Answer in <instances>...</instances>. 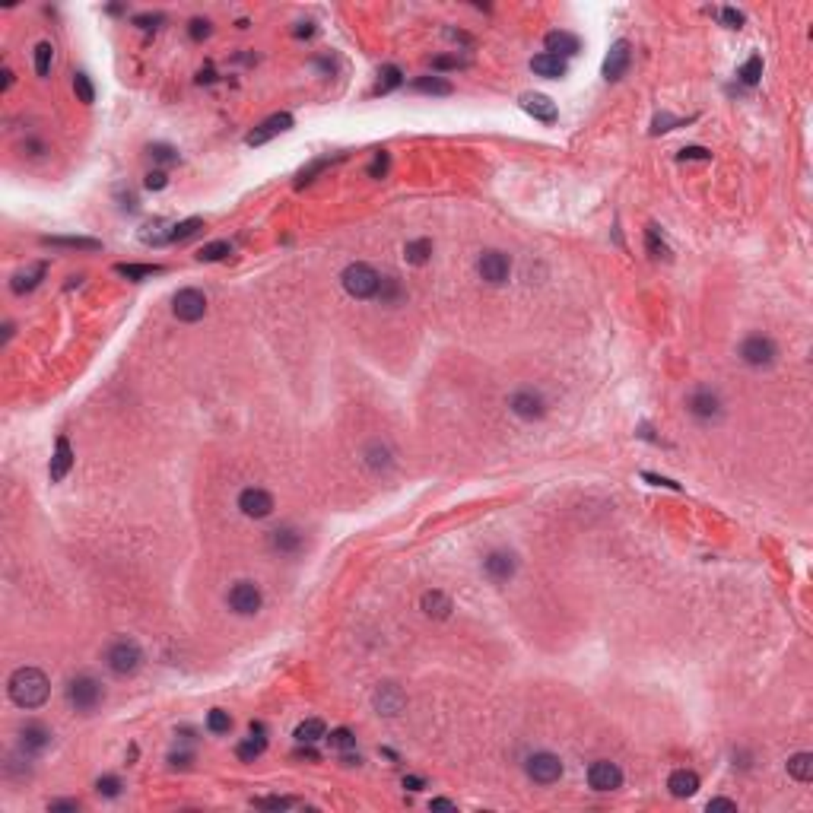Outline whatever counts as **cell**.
Returning a JSON list of instances; mask_svg holds the SVG:
<instances>
[{
	"mask_svg": "<svg viewBox=\"0 0 813 813\" xmlns=\"http://www.w3.org/2000/svg\"><path fill=\"white\" fill-rule=\"evenodd\" d=\"M7 692L20 709H39V705L48 702V692H51V683H48L45 671L42 667H16L7 680Z\"/></svg>",
	"mask_w": 813,
	"mask_h": 813,
	"instance_id": "obj_1",
	"label": "cell"
},
{
	"mask_svg": "<svg viewBox=\"0 0 813 813\" xmlns=\"http://www.w3.org/2000/svg\"><path fill=\"white\" fill-rule=\"evenodd\" d=\"M143 664V652L134 639H118L109 645L105 652V667H109L115 677H134Z\"/></svg>",
	"mask_w": 813,
	"mask_h": 813,
	"instance_id": "obj_2",
	"label": "cell"
},
{
	"mask_svg": "<svg viewBox=\"0 0 813 813\" xmlns=\"http://www.w3.org/2000/svg\"><path fill=\"white\" fill-rule=\"evenodd\" d=\"M340 280H343V289L353 295V299H375L378 286H381V274L362 261L350 264V267L340 274Z\"/></svg>",
	"mask_w": 813,
	"mask_h": 813,
	"instance_id": "obj_3",
	"label": "cell"
},
{
	"mask_svg": "<svg viewBox=\"0 0 813 813\" xmlns=\"http://www.w3.org/2000/svg\"><path fill=\"white\" fill-rule=\"evenodd\" d=\"M102 699H105L102 683H99L96 677H90V673H80V677H73L71 683H67V702H71L73 711L90 715L92 709H99Z\"/></svg>",
	"mask_w": 813,
	"mask_h": 813,
	"instance_id": "obj_4",
	"label": "cell"
},
{
	"mask_svg": "<svg viewBox=\"0 0 813 813\" xmlns=\"http://www.w3.org/2000/svg\"><path fill=\"white\" fill-rule=\"evenodd\" d=\"M737 353H740V362H747L750 369H769V365H775V359H778V346H775V340L766 337V334H750Z\"/></svg>",
	"mask_w": 813,
	"mask_h": 813,
	"instance_id": "obj_5",
	"label": "cell"
},
{
	"mask_svg": "<svg viewBox=\"0 0 813 813\" xmlns=\"http://www.w3.org/2000/svg\"><path fill=\"white\" fill-rule=\"evenodd\" d=\"M686 410H690V417L699 420V423H718V420L724 417V401L715 388H705L702 384V388H696L690 394Z\"/></svg>",
	"mask_w": 813,
	"mask_h": 813,
	"instance_id": "obj_6",
	"label": "cell"
},
{
	"mask_svg": "<svg viewBox=\"0 0 813 813\" xmlns=\"http://www.w3.org/2000/svg\"><path fill=\"white\" fill-rule=\"evenodd\" d=\"M525 772H527V778H534L537 785H553V781L563 778V759H559L556 753L540 750V753L527 756Z\"/></svg>",
	"mask_w": 813,
	"mask_h": 813,
	"instance_id": "obj_7",
	"label": "cell"
},
{
	"mask_svg": "<svg viewBox=\"0 0 813 813\" xmlns=\"http://www.w3.org/2000/svg\"><path fill=\"white\" fill-rule=\"evenodd\" d=\"M477 274H480V280H487L489 286H502V283L508 280V274H512V257L506 255V251H483L480 261H477Z\"/></svg>",
	"mask_w": 813,
	"mask_h": 813,
	"instance_id": "obj_8",
	"label": "cell"
},
{
	"mask_svg": "<svg viewBox=\"0 0 813 813\" xmlns=\"http://www.w3.org/2000/svg\"><path fill=\"white\" fill-rule=\"evenodd\" d=\"M172 312L178 321H185V324H194V321H200L207 314V295L200 293V289L188 286V289H178L172 299Z\"/></svg>",
	"mask_w": 813,
	"mask_h": 813,
	"instance_id": "obj_9",
	"label": "cell"
},
{
	"mask_svg": "<svg viewBox=\"0 0 813 813\" xmlns=\"http://www.w3.org/2000/svg\"><path fill=\"white\" fill-rule=\"evenodd\" d=\"M508 410L515 413V417L527 420V423H534V420H544L546 413V401L540 391L534 388H518L512 397H508Z\"/></svg>",
	"mask_w": 813,
	"mask_h": 813,
	"instance_id": "obj_10",
	"label": "cell"
},
{
	"mask_svg": "<svg viewBox=\"0 0 813 813\" xmlns=\"http://www.w3.org/2000/svg\"><path fill=\"white\" fill-rule=\"evenodd\" d=\"M264 604V594L255 582H236L229 591V607L236 610L238 616H255Z\"/></svg>",
	"mask_w": 813,
	"mask_h": 813,
	"instance_id": "obj_11",
	"label": "cell"
},
{
	"mask_svg": "<svg viewBox=\"0 0 813 813\" xmlns=\"http://www.w3.org/2000/svg\"><path fill=\"white\" fill-rule=\"evenodd\" d=\"M293 124H295V121H293V115H289V111H276V115L264 118V121L257 124V128L251 130L248 137H245V143H248V147H264L267 140H274V137L286 134Z\"/></svg>",
	"mask_w": 813,
	"mask_h": 813,
	"instance_id": "obj_12",
	"label": "cell"
},
{
	"mask_svg": "<svg viewBox=\"0 0 813 813\" xmlns=\"http://www.w3.org/2000/svg\"><path fill=\"white\" fill-rule=\"evenodd\" d=\"M483 572H487L496 585H506V582H512L515 572H518V559H515V553H508V550H493V553H487V559H483Z\"/></svg>",
	"mask_w": 813,
	"mask_h": 813,
	"instance_id": "obj_13",
	"label": "cell"
},
{
	"mask_svg": "<svg viewBox=\"0 0 813 813\" xmlns=\"http://www.w3.org/2000/svg\"><path fill=\"white\" fill-rule=\"evenodd\" d=\"M588 785L594 791H616L623 785V769L610 759H597L588 766Z\"/></svg>",
	"mask_w": 813,
	"mask_h": 813,
	"instance_id": "obj_14",
	"label": "cell"
},
{
	"mask_svg": "<svg viewBox=\"0 0 813 813\" xmlns=\"http://www.w3.org/2000/svg\"><path fill=\"white\" fill-rule=\"evenodd\" d=\"M238 508L245 518H267L274 512V496L261 487H248L238 493Z\"/></svg>",
	"mask_w": 813,
	"mask_h": 813,
	"instance_id": "obj_15",
	"label": "cell"
},
{
	"mask_svg": "<svg viewBox=\"0 0 813 813\" xmlns=\"http://www.w3.org/2000/svg\"><path fill=\"white\" fill-rule=\"evenodd\" d=\"M372 705H375L378 715L394 718V715H401V711H403L407 696H403V690H401V686H394V683H378L375 692H372Z\"/></svg>",
	"mask_w": 813,
	"mask_h": 813,
	"instance_id": "obj_16",
	"label": "cell"
},
{
	"mask_svg": "<svg viewBox=\"0 0 813 813\" xmlns=\"http://www.w3.org/2000/svg\"><path fill=\"white\" fill-rule=\"evenodd\" d=\"M629 61H632V48H629L626 39H616L610 45L607 58H604V77L607 80H623L629 71Z\"/></svg>",
	"mask_w": 813,
	"mask_h": 813,
	"instance_id": "obj_17",
	"label": "cell"
},
{
	"mask_svg": "<svg viewBox=\"0 0 813 813\" xmlns=\"http://www.w3.org/2000/svg\"><path fill=\"white\" fill-rule=\"evenodd\" d=\"M51 731L45 728V724H39V721H29L26 728L20 731V750L26 756H35V753H45L48 747H51Z\"/></svg>",
	"mask_w": 813,
	"mask_h": 813,
	"instance_id": "obj_18",
	"label": "cell"
},
{
	"mask_svg": "<svg viewBox=\"0 0 813 813\" xmlns=\"http://www.w3.org/2000/svg\"><path fill=\"white\" fill-rule=\"evenodd\" d=\"M521 109H525L531 118H537L540 124H553L559 118L556 102H553L550 96H544V92H525V96H521Z\"/></svg>",
	"mask_w": 813,
	"mask_h": 813,
	"instance_id": "obj_19",
	"label": "cell"
},
{
	"mask_svg": "<svg viewBox=\"0 0 813 813\" xmlns=\"http://www.w3.org/2000/svg\"><path fill=\"white\" fill-rule=\"evenodd\" d=\"M544 45H546V54H556V58H563V61L582 51V42H578V35L566 32V29H553V32H546Z\"/></svg>",
	"mask_w": 813,
	"mask_h": 813,
	"instance_id": "obj_20",
	"label": "cell"
},
{
	"mask_svg": "<svg viewBox=\"0 0 813 813\" xmlns=\"http://www.w3.org/2000/svg\"><path fill=\"white\" fill-rule=\"evenodd\" d=\"M71 467H73V448H71V442L61 436V439H58V448H54L51 464H48V477H51L54 483H61L67 474H71Z\"/></svg>",
	"mask_w": 813,
	"mask_h": 813,
	"instance_id": "obj_21",
	"label": "cell"
},
{
	"mask_svg": "<svg viewBox=\"0 0 813 813\" xmlns=\"http://www.w3.org/2000/svg\"><path fill=\"white\" fill-rule=\"evenodd\" d=\"M267 750V737H264V728L261 724H251V737H245L242 743L236 747V756L242 762H255L257 756Z\"/></svg>",
	"mask_w": 813,
	"mask_h": 813,
	"instance_id": "obj_22",
	"label": "cell"
},
{
	"mask_svg": "<svg viewBox=\"0 0 813 813\" xmlns=\"http://www.w3.org/2000/svg\"><path fill=\"white\" fill-rule=\"evenodd\" d=\"M667 788H671L673 797H692L699 791V775L692 769H673L671 778H667Z\"/></svg>",
	"mask_w": 813,
	"mask_h": 813,
	"instance_id": "obj_23",
	"label": "cell"
},
{
	"mask_svg": "<svg viewBox=\"0 0 813 813\" xmlns=\"http://www.w3.org/2000/svg\"><path fill=\"white\" fill-rule=\"evenodd\" d=\"M531 71L537 73V77H546V80H563L566 71H569V64H566L563 58H556V54H537V58L531 61Z\"/></svg>",
	"mask_w": 813,
	"mask_h": 813,
	"instance_id": "obj_24",
	"label": "cell"
},
{
	"mask_svg": "<svg viewBox=\"0 0 813 813\" xmlns=\"http://www.w3.org/2000/svg\"><path fill=\"white\" fill-rule=\"evenodd\" d=\"M420 604H423V613L432 616V620H448L451 610H455L451 607V597L445 591H426Z\"/></svg>",
	"mask_w": 813,
	"mask_h": 813,
	"instance_id": "obj_25",
	"label": "cell"
},
{
	"mask_svg": "<svg viewBox=\"0 0 813 813\" xmlns=\"http://www.w3.org/2000/svg\"><path fill=\"white\" fill-rule=\"evenodd\" d=\"M302 546V534L295 531V527H276V531H270V550L274 553H299Z\"/></svg>",
	"mask_w": 813,
	"mask_h": 813,
	"instance_id": "obj_26",
	"label": "cell"
},
{
	"mask_svg": "<svg viewBox=\"0 0 813 813\" xmlns=\"http://www.w3.org/2000/svg\"><path fill=\"white\" fill-rule=\"evenodd\" d=\"M45 274H48V264H35L32 270H23V274H16L13 280H10V289H13L16 295H26V293H32L35 286H39L42 280H45Z\"/></svg>",
	"mask_w": 813,
	"mask_h": 813,
	"instance_id": "obj_27",
	"label": "cell"
},
{
	"mask_svg": "<svg viewBox=\"0 0 813 813\" xmlns=\"http://www.w3.org/2000/svg\"><path fill=\"white\" fill-rule=\"evenodd\" d=\"M321 737H327V728L321 718H305V721L295 728V740L305 743V747H312V743H318Z\"/></svg>",
	"mask_w": 813,
	"mask_h": 813,
	"instance_id": "obj_28",
	"label": "cell"
},
{
	"mask_svg": "<svg viewBox=\"0 0 813 813\" xmlns=\"http://www.w3.org/2000/svg\"><path fill=\"white\" fill-rule=\"evenodd\" d=\"M45 245H51V248H80V251H99L102 248V242L99 238H73V236H67V238H58V236H45L42 238Z\"/></svg>",
	"mask_w": 813,
	"mask_h": 813,
	"instance_id": "obj_29",
	"label": "cell"
},
{
	"mask_svg": "<svg viewBox=\"0 0 813 813\" xmlns=\"http://www.w3.org/2000/svg\"><path fill=\"white\" fill-rule=\"evenodd\" d=\"M429 255H432L429 238H413V242L403 245V257H407V264H413V267H423V264L429 261Z\"/></svg>",
	"mask_w": 813,
	"mask_h": 813,
	"instance_id": "obj_30",
	"label": "cell"
},
{
	"mask_svg": "<svg viewBox=\"0 0 813 813\" xmlns=\"http://www.w3.org/2000/svg\"><path fill=\"white\" fill-rule=\"evenodd\" d=\"M788 775L797 781H810L813 778V753H794L788 759Z\"/></svg>",
	"mask_w": 813,
	"mask_h": 813,
	"instance_id": "obj_31",
	"label": "cell"
},
{
	"mask_svg": "<svg viewBox=\"0 0 813 813\" xmlns=\"http://www.w3.org/2000/svg\"><path fill=\"white\" fill-rule=\"evenodd\" d=\"M118 276H128V280H147V276L162 274L159 264H115Z\"/></svg>",
	"mask_w": 813,
	"mask_h": 813,
	"instance_id": "obj_32",
	"label": "cell"
},
{
	"mask_svg": "<svg viewBox=\"0 0 813 813\" xmlns=\"http://www.w3.org/2000/svg\"><path fill=\"white\" fill-rule=\"evenodd\" d=\"M413 90L429 92V96H451V83L442 77H420V80H413Z\"/></svg>",
	"mask_w": 813,
	"mask_h": 813,
	"instance_id": "obj_33",
	"label": "cell"
},
{
	"mask_svg": "<svg viewBox=\"0 0 813 813\" xmlns=\"http://www.w3.org/2000/svg\"><path fill=\"white\" fill-rule=\"evenodd\" d=\"M51 64H54V45L51 42H39L35 45V73L39 77H51Z\"/></svg>",
	"mask_w": 813,
	"mask_h": 813,
	"instance_id": "obj_34",
	"label": "cell"
},
{
	"mask_svg": "<svg viewBox=\"0 0 813 813\" xmlns=\"http://www.w3.org/2000/svg\"><path fill=\"white\" fill-rule=\"evenodd\" d=\"M204 229V219L200 216H191V219H181L178 226H172V232H169V242H185V238L197 236V232Z\"/></svg>",
	"mask_w": 813,
	"mask_h": 813,
	"instance_id": "obj_35",
	"label": "cell"
},
{
	"mask_svg": "<svg viewBox=\"0 0 813 813\" xmlns=\"http://www.w3.org/2000/svg\"><path fill=\"white\" fill-rule=\"evenodd\" d=\"M365 464H369L372 470H388L391 467V451L384 448L381 442H372L369 448H365Z\"/></svg>",
	"mask_w": 813,
	"mask_h": 813,
	"instance_id": "obj_36",
	"label": "cell"
},
{
	"mask_svg": "<svg viewBox=\"0 0 813 813\" xmlns=\"http://www.w3.org/2000/svg\"><path fill=\"white\" fill-rule=\"evenodd\" d=\"M229 728H232V715H229V711H223V709H210V711H207V731H210V734H229Z\"/></svg>",
	"mask_w": 813,
	"mask_h": 813,
	"instance_id": "obj_37",
	"label": "cell"
},
{
	"mask_svg": "<svg viewBox=\"0 0 813 813\" xmlns=\"http://www.w3.org/2000/svg\"><path fill=\"white\" fill-rule=\"evenodd\" d=\"M73 92H77V99L83 105L96 102V86H92V80L86 73H73Z\"/></svg>",
	"mask_w": 813,
	"mask_h": 813,
	"instance_id": "obj_38",
	"label": "cell"
},
{
	"mask_svg": "<svg viewBox=\"0 0 813 813\" xmlns=\"http://www.w3.org/2000/svg\"><path fill=\"white\" fill-rule=\"evenodd\" d=\"M737 77H740L743 86H756V83H759V77H762V58H759V54H753V58H750L747 64L740 67V73H737Z\"/></svg>",
	"mask_w": 813,
	"mask_h": 813,
	"instance_id": "obj_39",
	"label": "cell"
},
{
	"mask_svg": "<svg viewBox=\"0 0 813 813\" xmlns=\"http://www.w3.org/2000/svg\"><path fill=\"white\" fill-rule=\"evenodd\" d=\"M645 245H648V251H652L654 257H671V248H667V242L661 238L658 226H648V229H645Z\"/></svg>",
	"mask_w": 813,
	"mask_h": 813,
	"instance_id": "obj_40",
	"label": "cell"
},
{
	"mask_svg": "<svg viewBox=\"0 0 813 813\" xmlns=\"http://www.w3.org/2000/svg\"><path fill=\"white\" fill-rule=\"evenodd\" d=\"M401 295H403L401 283H397L394 276H381V286H378V295H375V299H381L384 305H394Z\"/></svg>",
	"mask_w": 813,
	"mask_h": 813,
	"instance_id": "obj_41",
	"label": "cell"
},
{
	"mask_svg": "<svg viewBox=\"0 0 813 813\" xmlns=\"http://www.w3.org/2000/svg\"><path fill=\"white\" fill-rule=\"evenodd\" d=\"M226 255H232V245H229V242H210V245H204V248H200L197 257H200L204 264H213V261H223Z\"/></svg>",
	"mask_w": 813,
	"mask_h": 813,
	"instance_id": "obj_42",
	"label": "cell"
},
{
	"mask_svg": "<svg viewBox=\"0 0 813 813\" xmlns=\"http://www.w3.org/2000/svg\"><path fill=\"white\" fill-rule=\"evenodd\" d=\"M147 153L153 156L156 162H162V166H175V162H178V153H175V147H169V143H149Z\"/></svg>",
	"mask_w": 813,
	"mask_h": 813,
	"instance_id": "obj_43",
	"label": "cell"
},
{
	"mask_svg": "<svg viewBox=\"0 0 813 813\" xmlns=\"http://www.w3.org/2000/svg\"><path fill=\"white\" fill-rule=\"evenodd\" d=\"M470 61L458 58V54H439V58H432V71H464Z\"/></svg>",
	"mask_w": 813,
	"mask_h": 813,
	"instance_id": "obj_44",
	"label": "cell"
},
{
	"mask_svg": "<svg viewBox=\"0 0 813 813\" xmlns=\"http://www.w3.org/2000/svg\"><path fill=\"white\" fill-rule=\"evenodd\" d=\"M337 159H340V156H337ZM337 159H331V156H324V159H314L312 166H308V169H302V172H299V181H295V185L302 188V185H308V181H314V175H318V172H324V169L331 166V162H337Z\"/></svg>",
	"mask_w": 813,
	"mask_h": 813,
	"instance_id": "obj_45",
	"label": "cell"
},
{
	"mask_svg": "<svg viewBox=\"0 0 813 813\" xmlns=\"http://www.w3.org/2000/svg\"><path fill=\"white\" fill-rule=\"evenodd\" d=\"M121 788H124V785H121V778H118V775H102V778L96 781V791L102 794V797H118V794H121Z\"/></svg>",
	"mask_w": 813,
	"mask_h": 813,
	"instance_id": "obj_46",
	"label": "cell"
},
{
	"mask_svg": "<svg viewBox=\"0 0 813 813\" xmlns=\"http://www.w3.org/2000/svg\"><path fill=\"white\" fill-rule=\"evenodd\" d=\"M331 747L334 750H350V747H356V737H353V731L350 728H337V731H331Z\"/></svg>",
	"mask_w": 813,
	"mask_h": 813,
	"instance_id": "obj_47",
	"label": "cell"
},
{
	"mask_svg": "<svg viewBox=\"0 0 813 813\" xmlns=\"http://www.w3.org/2000/svg\"><path fill=\"white\" fill-rule=\"evenodd\" d=\"M401 83H403V73L397 71V67H384V71H381V83H378V92H391V90H397Z\"/></svg>",
	"mask_w": 813,
	"mask_h": 813,
	"instance_id": "obj_48",
	"label": "cell"
},
{
	"mask_svg": "<svg viewBox=\"0 0 813 813\" xmlns=\"http://www.w3.org/2000/svg\"><path fill=\"white\" fill-rule=\"evenodd\" d=\"M255 807H264V810H289V807H299L295 797H257Z\"/></svg>",
	"mask_w": 813,
	"mask_h": 813,
	"instance_id": "obj_49",
	"label": "cell"
},
{
	"mask_svg": "<svg viewBox=\"0 0 813 813\" xmlns=\"http://www.w3.org/2000/svg\"><path fill=\"white\" fill-rule=\"evenodd\" d=\"M188 32H191L194 42L210 39V32H213V29H210V20H200V16H197V20H191V29H188Z\"/></svg>",
	"mask_w": 813,
	"mask_h": 813,
	"instance_id": "obj_50",
	"label": "cell"
},
{
	"mask_svg": "<svg viewBox=\"0 0 813 813\" xmlns=\"http://www.w3.org/2000/svg\"><path fill=\"white\" fill-rule=\"evenodd\" d=\"M721 23L728 29H740L743 26V13H740V10H734V7H724L721 10Z\"/></svg>",
	"mask_w": 813,
	"mask_h": 813,
	"instance_id": "obj_51",
	"label": "cell"
},
{
	"mask_svg": "<svg viewBox=\"0 0 813 813\" xmlns=\"http://www.w3.org/2000/svg\"><path fill=\"white\" fill-rule=\"evenodd\" d=\"M143 185H147L149 191H162V188L169 185V175L162 172V169H156V172H149V175H147V181H143Z\"/></svg>",
	"mask_w": 813,
	"mask_h": 813,
	"instance_id": "obj_52",
	"label": "cell"
},
{
	"mask_svg": "<svg viewBox=\"0 0 813 813\" xmlns=\"http://www.w3.org/2000/svg\"><path fill=\"white\" fill-rule=\"evenodd\" d=\"M384 172H388V153H375V159H372V166H369V175L372 178H381Z\"/></svg>",
	"mask_w": 813,
	"mask_h": 813,
	"instance_id": "obj_53",
	"label": "cell"
},
{
	"mask_svg": "<svg viewBox=\"0 0 813 813\" xmlns=\"http://www.w3.org/2000/svg\"><path fill=\"white\" fill-rule=\"evenodd\" d=\"M48 810H51V813H77V810H80V800H73V797H71V800H51V804H48Z\"/></svg>",
	"mask_w": 813,
	"mask_h": 813,
	"instance_id": "obj_54",
	"label": "cell"
},
{
	"mask_svg": "<svg viewBox=\"0 0 813 813\" xmlns=\"http://www.w3.org/2000/svg\"><path fill=\"white\" fill-rule=\"evenodd\" d=\"M686 159H711V153L705 147H686V149H680V162H686Z\"/></svg>",
	"mask_w": 813,
	"mask_h": 813,
	"instance_id": "obj_55",
	"label": "cell"
},
{
	"mask_svg": "<svg viewBox=\"0 0 813 813\" xmlns=\"http://www.w3.org/2000/svg\"><path fill=\"white\" fill-rule=\"evenodd\" d=\"M677 124H683V121H677V118H671V115H658L654 118V134H664V130H673Z\"/></svg>",
	"mask_w": 813,
	"mask_h": 813,
	"instance_id": "obj_56",
	"label": "cell"
},
{
	"mask_svg": "<svg viewBox=\"0 0 813 813\" xmlns=\"http://www.w3.org/2000/svg\"><path fill=\"white\" fill-rule=\"evenodd\" d=\"M642 480H648L652 487H667V489H680V483H673V480H667V477H658V474H642Z\"/></svg>",
	"mask_w": 813,
	"mask_h": 813,
	"instance_id": "obj_57",
	"label": "cell"
},
{
	"mask_svg": "<svg viewBox=\"0 0 813 813\" xmlns=\"http://www.w3.org/2000/svg\"><path fill=\"white\" fill-rule=\"evenodd\" d=\"M709 810H731V813H737V800H728V797H711V800H709Z\"/></svg>",
	"mask_w": 813,
	"mask_h": 813,
	"instance_id": "obj_58",
	"label": "cell"
},
{
	"mask_svg": "<svg viewBox=\"0 0 813 813\" xmlns=\"http://www.w3.org/2000/svg\"><path fill=\"white\" fill-rule=\"evenodd\" d=\"M426 781L420 778V775H403V788H410V791H420Z\"/></svg>",
	"mask_w": 813,
	"mask_h": 813,
	"instance_id": "obj_59",
	"label": "cell"
},
{
	"mask_svg": "<svg viewBox=\"0 0 813 813\" xmlns=\"http://www.w3.org/2000/svg\"><path fill=\"white\" fill-rule=\"evenodd\" d=\"M162 16H153V13H143V16H134V23L137 26H143V29H149V23H159Z\"/></svg>",
	"mask_w": 813,
	"mask_h": 813,
	"instance_id": "obj_60",
	"label": "cell"
},
{
	"mask_svg": "<svg viewBox=\"0 0 813 813\" xmlns=\"http://www.w3.org/2000/svg\"><path fill=\"white\" fill-rule=\"evenodd\" d=\"M429 807H432V810H455V804H451L448 797H436Z\"/></svg>",
	"mask_w": 813,
	"mask_h": 813,
	"instance_id": "obj_61",
	"label": "cell"
},
{
	"mask_svg": "<svg viewBox=\"0 0 813 813\" xmlns=\"http://www.w3.org/2000/svg\"><path fill=\"white\" fill-rule=\"evenodd\" d=\"M169 762H172V766H188L191 756H188V753H172V756H169Z\"/></svg>",
	"mask_w": 813,
	"mask_h": 813,
	"instance_id": "obj_62",
	"label": "cell"
},
{
	"mask_svg": "<svg viewBox=\"0 0 813 813\" xmlns=\"http://www.w3.org/2000/svg\"><path fill=\"white\" fill-rule=\"evenodd\" d=\"M10 86H13V73L4 71V90H10Z\"/></svg>",
	"mask_w": 813,
	"mask_h": 813,
	"instance_id": "obj_63",
	"label": "cell"
}]
</instances>
